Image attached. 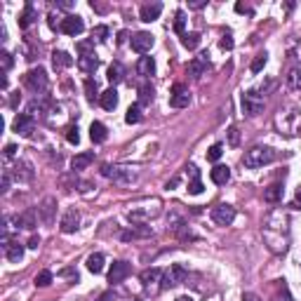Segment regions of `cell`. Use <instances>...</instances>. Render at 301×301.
Listing matches in <instances>:
<instances>
[{"label": "cell", "instance_id": "cell-1", "mask_svg": "<svg viewBox=\"0 0 301 301\" xmlns=\"http://www.w3.org/2000/svg\"><path fill=\"white\" fill-rule=\"evenodd\" d=\"M273 160H275V153L268 146H252L250 150H245V156H242V165L247 170H259Z\"/></svg>", "mask_w": 301, "mask_h": 301}, {"label": "cell", "instance_id": "cell-11", "mask_svg": "<svg viewBox=\"0 0 301 301\" xmlns=\"http://www.w3.org/2000/svg\"><path fill=\"white\" fill-rule=\"evenodd\" d=\"M59 31L66 35H80L85 31V24L78 14H68V17L62 19V28H59Z\"/></svg>", "mask_w": 301, "mask_h": 301}, {"label": "cell", "instance_id": "cell-39", "mask_svg": "<svg viewBox=\"0 0 301 301\" xmlns=\"http://www.w3.org/2000/svg\"><path fill=\"white\" fill-rule=\"evenodd\" d=\"M52 280H54L52 271H40V273L35 275V287H47V285H52Z\"/></svg>", "mask_w": 301, "mask_h": 301}, {"label": "cell", "instance_id": "cell-51", "mask_svg": "<svg viewBox=\"0 0 301 301\" xmlns=\"http://www.w3.org/2000/svg\"><path fill=\"white\" fill-rule=\"evenodd\" d=\"M14 153H17V146H14V144H7L5 146V158H14Z\"/></svg>", "mask_w": 301, "mask_h": 301}, {"label": "cell", "instance_id": "cell-45", "mask_svg": "<svg viewBox=\"0 0 301 301\" xmlns=\"http://www.w3.org/2000/svg\"><path fill=\"white\" fill-rule=\"evenodd\" d=\"M66 141H68V144H76V146L80 144V134H78V127H68V132H66Z\"/></svg>", "mask_w": 301, "mask_h": 301}, {"label": "cell", "instance_id": "cell-38", "mask_svg": "<svg viewBox=\"0 0 301 301\" xmlns=\"http://www.w3.org/2000/svg\"><path fill=\"white\" fill-rule=\"evenodd\" d=\"M184 28H186V12L179 10L177 14H174V33L184 35Z\"/></svg>", "mask_w": 301, "mask_h": 301}, {"label": "cell", "instance_id": "cell-42", "mask_svg": "<svg viewBox=\"0 0 301 301\" xmlns=\"http://www.w3.org/2000/svg\"><path fill=\"white\" fill-rule=\"evenodd\" d=\"M0 64H3V73H7L12 68V64H14V59H12V54L7 50L0 52Z\"/></svg>", "mask_w": 301, "mask_h": 301}, {"label": "cell", "instance_id": "cell-35", "mask_svg": "<svg viewBox=\"0 0 301 301\" xmlns=\"http://www.w3.org/2000/svg\"><path fill=\"white\" fill-rule=\"evenodd\" d=\"M141 120V106L139 104H132V106L127 108V113H125V123L127 125H137Z\"/></svg>", "mask_w": 301, "mask_h": 301}, {"label": "cell", "instance_id": "cell-30", "mask_svg": "<svg viewBox=\"0 0 301 301\" xmlns=\"http://www.w3.org/2000/svg\"><path fill=\"white\" fill-rule=\"evenodd\" d=\"M189 172H191V184H189V193L191 195H200L202 193V181H200V172L195 165H189Z\"/></svg>", "mask_w": 301, "mask_h": 301}, {"label": "cell", "instance_id": "cell-34", "mask_svg": "<svg viewBox=\"0 0 301 301\" xmlns=\"http://www.w3.org/2000/svg\"><path fill=\"white\" fill-rule=\"evenodd\" d=\"M85 95H87V101H89V104H95L97 99H101L99 87H97V83H95L92 78H87V80H85Z\"/></svg>", "mask_w": 301, "mask_h": 301}, {"label": "cell", "instance_id": "cell-6", "mask_svg": "<svg viewBox=\"0 0 301 301\" xmlns=\"http://www.w3.org/2000/svg\"><path fill=\"white\" fill-rule=\"evenodd\" d=\"M212 221L217 226H231L235 219V207L233 205H226V202H219V205L212 207V212H210Z\"/></svg>", "mask_w": 301, "mask_h": 301}, {"label": "cell", "instance_id": "cell-40", "mask_svg": "<svg viewBox=\"0 0 301 301\" xmlns=\"http://www.w3.org/2000/svg\"><path fill=\"white\" fill-rule=\"evenodd\" d=\"M108 26H95V31H92V40H97V43H106L108 38Z\"/></svg>", "mask_w": 301, "mask_h": 301}, {"label": "cell", "instance_id": "cell-21", "mask_svg": "<svg viewBox=\"0 0 301 301\" xmlns=\"http://www.w3.org/2000/svg\"><path fill=\"white\" fill-rule=\"evenodd\" d=\"M137 73H139L141 78H150L156 73V59L153 57H141L139 62H137Z\"/></svg>", "mask_w": 301, "mask_h": 301}, {"label": "cell", "instance_id": "cell-18", "mask_svg": "<svg viewBox=\"0 0 301 301\" xmlns=\"http://www.w3.org/2000/svg\"><path fill=\"white\" fill-rule=\"evenodd\" d=\"M52 66H54V71H64V68L73 66V57L64 50H54L52 52Z\"/></svg>", "mask_w": 301, "mask_h": 301}, {"label": "cell", "instance_id": "cell-10", "mask_svg": "<svg viewBox=\"0 0 301 301\" xmlns=\"http://www.w3.org/2000/svg\"><path fill=\"white\" fill-rule=\"evenodd\" d=\"M153 35L150 33H146V31H139V33H134L132 35V40H129V45H132V50L134 52H139V54H146V52L153 47Z\"/></svg>", "mask_w": 301, "mask_h": 301}, {"label": "cell", "instance_id": "cell-56", "mask_svg": "<svg viewBox=\"0 0 301 301\" xmlns=\"http://www.w3.org/2000/svg\"><path fill=\"white\" fill-rule=\"evenodd\" d=\"M125 38H127V31H120L118 33V43H125Z\"/></svg>", "mask_w": 301, "mask_h": 301}, {"label": "cell", "instance_id": "cell-12", "mask_svg": "<svg viewBox=\"0 0 301 301\" xmlns=\"http://www.w3.org/2000/svg\"><path fill=\"white\" fill-rule=\"evenodd\" d=\"M80 226V212L78 210H66L62 217V221H59V229H62V233H76Z\"/></svg>", "mask_w": 301, "mask_h": 301}, {"label": "cell", "instance_id": "cell-47", "mask_svg": "<svg viewBox=\"0 0 301 301\" xmlns=\"http://www.w3.org/2000/svg\"><path fill=\"white\" fill-rule=\"evenodd\" d=\"M10 170H5V172H3V184H0V191H3V193H5L7 189H10Z\"/></svg>", "mask_w": 301, "mask_h": 301}, {"label": "cell", "instance_id": "cell-19", "mask_svg": "<svg viewBox=\"0 0 301 301\" xmlns=\"http://www.w3.org/2000/svg\"><path fill=\"white\" fill-rule=\"evenodd\" d=\"M3 250H5V259L7 261H12V264H19L24 259V245H19V242H14V240L7 242Z\"/></svg>", "mask_w": 301, "mask_h": 301}, {"label": "cell", "instance_id": "cell-43", "mask_svg": "<svg viewBox=\"0 0 301 301\" xmlns=\"http://www.w3.org/2000/svg\"><path fill=\"white\" fill-rule=\"evenodd\" d=\"M271 301H294V299H292L290 290H287V287L283 285V287H280V290L273 294V299H271Z\"/></svg>", "mask_w": 301, "mask_h": 301}, {"label": "cell", "instance_id": "cell-33", "mask_svg": "<svg viewBox=\"0 0 301 301\" xmlns=\"http://www.w3.org/2000/svg\"><path fill=\"white\" fill-rule=\"evenodd\" d=\"M153 97H156V92H153V87H150L148 83H146L139 87V101H137V104H139V106H148L150 101H153Z\"/></svg>", "mask_w": 301, "mask_h": 301}, {"label": "cell", "instance_id": "cell-57", "mask_svg": "<svg viewBox=\"0 0 301 301\" xmlns=\"http://www.w3.org/2000/svg\"><path fill=\"white\" fill-rule=\"evenodd\" d=\"M57 5H59V7H64V10H68V7H71L73 3H68V0H64V3H57Z\"/></svg>", "mask_w": 301, "mask_h": 301}, {"label": "cell", "instance_id": "cell-44", "mask_svg": "<svg viewBox=\"0 0 301 301\" xmlns=\"http://www.w3.org/2000/svg\"><path fill=\"white\" fill-rule=\"evenodd\" d=\"M95 40H83V43H78V52L80 54H95Z\"/></svg>", "mask_w": 301, "mask_h": 301}, {"label": "cell", "instance_id": "cell-15", "mask_svg": "<svg viewBox=\"0 0 301 301\" xmlns=\"http://www.w3.org/2000/svg\"><path fill=\"white\" fill-rule=\"evenodd\" d=\"M12 174H14V179L17 181H22V184H26V181H31L33 179V165L28 160H19L17 165H14V170H12Z\"/></svg>", "mask_w": 301, "mask_h": 301}, {"label": "cell", "instance_id": "cell-31", "mask_svg": "<svg viewBox=\"0 0 301 301\" xmlns=\"http://www.w3.org/2000/svg\"><path fill=\"white\" fill-rule=\"evenodd\" d=\"M104 261H106V259H104V254H101V252L89 254V257H87V271H89V273H95V275H99L101 271H104Z\"/></svg>", "mask_w": 301, "mask_h": 301}, {"label": "cell", "instance_id": "cell-36", "mask_svg": "<svg viewBox=\"0 0 301 301\" xmlns=\"http://www.w3.org/2000/svg\"><path fill=\"white\" fill-rule=\"evenodd\" d=\"M181 45L191 52L198 50V45H200V33H184L181 35Z\"/></svg>", "mask_w": 301, "mask_h": 301}, {"label": "cell", "instance_id": "cell-13", "mask_svg": "<svg viewBox=\"0 0 301 301\" xmlns=\"http://www.w3.org/2000/svg\"><path fill=\"white\" fill-rule=\"evenodd\" d=\"M54 212H57V198H45L38 207V214H40V221L43 223H52L54 221Z\"/></svg>", "mask_w": 301, "mask_h": 301}, {"label": "cell", "instance_id": "cell-37", "mask_svg": "<svg viewBox=\"0 0 301 301\" xmlns=\"http://www.w3.org/2000/svg\"><path fill=\"white\" fill-rule=\"evenodd\" d=\"M266 62H268V54H266V52H264V54H257L254 59H252V64H250V71L252 73H261L264 66H266Z\"/></svg>", "mask_w": 301, "mask_h": 301}, {"label": "cell", "instance_id": "cell-16", "mask_svg": "<svg viewBox=\"0 0 301 301\" xmlns=\"http://www.w3.org/2000/svg\"><path fill=\"white\" fill-rule=\"evenodd\" d=\"M38 217H40V214L35 212V210H26V212H22L17 217V229L33 231L35 226H38Z\"/></svg>", "mask_w": 301, "mask_h": 301}, {"label": "cell", "instance_id": "cell-3", "mask_svg": "<svg viewBox=\"0 0 301 301\" xmlns=\"http://www.w3.org/2000/svg\"><path fill=\"white\" fill-rule=\"evenodd\" d=\"M26 87L31 89V92H35V95H43L45 89L50 87V78H47V71H45L43 66L31 68V71L26 73Z\"/></svg>", "mask_w": 301, "mask_h": 301}, {"label": "cell", "instance_id": "cell-54", "mask_svg": "<svg viewBox=\"0 0 301 301\" xmlns=\"http://www.w3.org/2000/svg\"><path fill=\"white\" fill-rule=\"evenodd\" d=\"M191 10H200V7H205V0H193V3H189Z\"/></svg>", "mask_w": 301, "mask_h": 301}, {"label": "cell", "instance_id": "cell-25", "mask_svg": "<svg viewBox=\"0 0 301 301\" xmlns=\"http://www.w3.org/2000/svg\"><path fill=\"white\" fill-rule=\"evenodd\" d=\"M38 19V12H35L33 3H26V7H24V12L19 14V28H28L31 24Z\"/></svg>", "mask_w": 301, "mask_h": 301}, {"label": "cell", "instance_id": "cell-23", "mask_svg": "<svg viewBox=\"0 0 301 301\" xmlns=\"http://www.w3.org/2000/svg\"><path fill=\"white\" fill-rule=\"evenodd\" d=\"M285 83H287V87H290V89H301V62H296L294 66L287 71Z\"/></svg>", "mask_w": 301, "mask_h": 301}, {"label": "cell", "instance_id": "cell-14", "mask_svg": "<svg viewBox=\"0 0 301 301\" xmlns=\"http://www.w3.org/2000/svg\"><path fill=\"white\" fill-rule=\"evenodd\" d=\"M189 71L193 78H202L207 71H210V57L207 54H198L193 57V62L189 64Z\"/></svg>", "mask_w": 301, "mask_h": 301}, {"label": "cell", "instance_id": "cell-41", "mask_svg": "<svg viewBox=\"0 0 301 301\" xmlns=\"http://www.w3.org/2000/svg\"><path fill=\"white\" fill-rule=\"evenodd\" d=\"M221 153H223V146L221 144L210 146V150H207V160H210V162H217L219 158H221Z\"/></svg>", "mask_w": 301, "mask_h": 301}, {"label": "cell", "instance_id": "cell-9", "mask_svg": "<svg viewBox=\"0 0 301 301\" xmlns=\"http://www.w3.org/2000/svg\"><path fill=\"white\" fill-rule=\"evenodd\" d=\"M129 264L127 261H123V259H118V261H113L111 264V268H108V283H113V285H118V283H123L125 278L129 275Z\"/></svg>", "mask_w": 301, "mask_h": 301}, {"label": "cell", "instance_id": "cell-5", "mask_svg": "<svg viewBox=\"0 0 301 301\" xmlns=\"http://www.w3.org/2000/svg\"><path fill=\"white\" fill-rule=\"evenodd\" d=\"M186 268L181 266V264H172V266L162 273V285H160V290H170V287H174V285H181L186 280Z\"/></svg>", "mask_w": 301, "mask_h": 301}, {"label": "cell", "instance_id": "cell-27", "mask_svg": "<svg viewBox=\"0 0 301 301\" xmlns=\"http://www.w3.org/2000/svg\"><path fill=\"white\" fill-rule=\"evenodd\" d=\"M92 162H95V153H78V156H73L71 167L76 172H80V170H87Z\"/></svg>", "mask_w": 301, "mask_h": 301}, {"label": "cell", "instance_id": "cell-17", "mask_svg": "<svg viewBox=\"0 0 301 301\" xmlns=\"http://www.w3.org/2000/svg\"><path fill=\"white\" fill-rule=\"evenodd\" d=\"M160 12H162V5H160V3H148V5H141L139 17H141V22L150 24V22H156V19L160 17Z\"/></svg>", "mask_w": 301, "mask_h": 301}, {"label": "cell", "instance_id": "cell-28", "mask_svg": "<svg viewBox=\"0 0 301 301\" xmlns=\"http://www.w3.org/2000/svg\"><path fill=\"white\" fill-rule=\"evenodd\" d=\"M97 66H99V59L95 54H80L78 57V68L83 73H95Z\"/></svg>", "mask_w": 301, "mask_h": 301}, {"label": "cell", "instance_id": "cell-46", "mask_svg": "<svg viewBox=\"0 0 301 301\" xmlns=\"http://www.w3.org/2000/svg\"><path fill=\"white\" fill-rule=\"evenodd\" d=\"M219 47H221V50H233V38H231V33H226L219 40Z\"/></svg>", "mask_w": 301, "mask_h": 301}, {"label": "cell", "instance_id": "cell-50", "mask_svg": "<svg viewBox=\"0 0 301 301\" xmlns=\"http://www.w3.org/2000/svg\"><path fill=\"white\" fill-rule=\"evenodd\" d=\"M38 245H40V235H31V240H28L26 247H31V250H38Z\"/></svg>", "mask_w": 301, "mask_h": 301}, {"label": "cell", "instance_id": "cell-29", "mask_svg": "<svg viewBox=\"0 0 301 301\" xmlns=\"http://www.w3.org/2000/svg\"><path fill=\"white\" fill-rule=\"evenodd\" d=\"M283 193H285L283 184H271L266 191H264V200L271 202V205H275V202L283 200Z\"/></svg>", "mask_w": 301, "mask_h": 301}, {"label": "cell", "instance_id": "cell-20", "mask_svg": "<svg viewBox=\"0 0 301 301\" xmlns=\"http://www.w3.org/2000/svg\"><path fill=\"white\" fill-rule=\"evenodd\" d=\"M118 92H116V87H108V89H104L101 92V99H99V104H101V108L104 111H113V108L118 106Z\"/></svg>", "mask_w": 301, "mask_h": 301}, {"label": "cell", "instance_id": "cell-48", "mask_svg": "<svg viewBox=\"0 0 301 301\" xmlns=\"http://www.w3.org/2000/svg\"><path fill=\"white\" fill-rule=\"evenodd\" d=\"M229 139H231V146H238V127H231L229 129Z\"/></svg>", "mask_w": 301, "mask_h": 301}, {"label": "cell", "instance_id": "cell-53", "mask_svg": "<svg viewBox=\"0 0 301 301\" xmlns=\"http://www.w3.org/2000/svg\"><path fill=\"white\" fill-rule=\"evenodd\" d=\"M242 301H261V299H259L254 292H245V294H242Z\"/></svg>", "mask_w": 301, "mask_h": 301}, {"label": "cell", "instance_id": "cell-32", "mask_svg": "<svg viewBox=\"0 0 301 301\" xmlns=\"http://www.w3.org/2000/svg\"><path fill=\"white\" fill-rule=\"evenodd\" d=\"M160 280H162V271H160V268H146L144 273H141V283H144L146 287L160 283Z\"/></svg>", "mask_w": 301, "mask_h": 301}, {"label": "cell", "instance_id": "cell-52", "mask_svg": "<svg viewBox=\"0 0 301 301\" xmlns=\"http://www.w3.org/2000/svg\"><path fill=\"white\" fill-rule=\"evenodd\" d=\"M47 24H50V28H52V31H57V28H62L59 24H57V14H50V17H47Z\"/></svg>", "mask_w": 301, "mask_h": 301}, {"label": "cell", "instance_id": "cell-55", "mask_svg": "<svg viewBox=\"0 0 301 301\" xmlns=\"http://www.w3.org/2000/svg\"><path fill=\"white\" fill-rule=\"evenodd\" d=\"M97 301H113V294H111V292H104V294H101Z\"/></svg>", "mask_w": 301, "mask_h": 301}, {"label": "cell", "instance_id": "cell-8", "mask_svg": "<svg viewBox=\"0 0 301 301\" xmlns=\"http://www.w3.org/2000/svg\"><path fill=\"white\" fill-rule=\"evenodd\" d=\"M12 129L17 134H22V137H31L35 129V118L31 116V113H19V116L14 118V123H12Z\"/></svg>", "mask_w": 301, "mask_h": 301}, {"label": "cell", "instance_id": "cell-2", "mask_svg": "<svg viewBox=\"0 0 301 301\" xmlns=\"http://www.w3.org/2000/svg\"><path fill=\"white\" fill-rule=\"evenodd\" d=\"M101 174L106 179H111L113 184H120V186H127L137 179V172L132 167H125V165H104Z\"/></svg>", "mask_w": 301, "mask_h": 301}, {"label": "cell", "instance_id": "cell-49", "mask_svg": "<svg viewBox=\"0 0 301 301\" xmlns=\"http://www.w3.org/2000/svg\"><path fill=\"white\" fill-rule=\"evenodd\" d=\"M235 12H238V14H252V7L242 5V3H235Z\"/></svg>", "mask_w": 301, "mask_h": 301}, {"label": "cell", "instance_id": "cell-22", "mask_svg": "<svg viewBox=\"0 0 301 301\" xmlns=\"http://www.w3.org/2000/svg\"><path fill=\"white\" fill-rule=\"evenodd\" d=\"M210 179H212L217 186H223V184H229V179H231V170L226 167V165H214L212 172H210Z\"/></svg>", "mask_w": 301, "mask_h": 301}, {"label": "cell", "instance_id": "cell-7", "mask_svg": "<svg viewBox=\"0 0 301 301\" xmlns=\"http://www.w3.org/2000/svg\"><path fill=\"white\" fill-rule=\"evenodd\" d=\"M191 104V92L186 85L177 83L172 87V92H170V106L172 108H186Z\"/></svg>", "mask_w": 301, "mask_h": 301}, {"label": "cell", "instance_id": "cell-58", "mask_svg": "<svg viewBox=\"0 0 301 301\" xmlns=\"http://www.w3.org/2000/svg\"><path fill=\"white\" fill-rule=\"evenodd\" d=\"M177 301H193V299H191V296H179Z\"/></svg>", "mask_w": 301, "mask_h": 301}, {"label": "cell", "instance_id": "cell-4", "mask_svg": "<svg viewBox=\"0 0 301 301\" xmlns=\"http://www.w3.org/2000/svg\"><path fill=\"white\" fill-rule=\"evenodd\" d=\"M264 111V95H259L257 89H250L242 95V113L250 118L259 116Z\"/></svg>", "mask_w": 301, "mask_h": 301}, {"label": "cell", "instance_id": "cell-24", "mask_svg": "<svg viewBox=\"0 0 301 301\" xmlns=\"http://www.w3.org/2000/svg\"><path fill=\"white\" fill-rule=\"evenodd\" d=\"M106 78H108V83L116 87L118 83H123L125 80V66L120 62H113L111 66H108V73H106Z\"/></svg>", "mask_w": 301, "mask_h": 301}, {"label": "cell", "instance_id": "cell-26", "mask_svg": "<svg viewBox=\"0 0 301 301\" xmlns=\"http://www.w3.org/2000/svg\"><path fill=\"white\" fill-rule=\"evenodd\" d=\"M106 137H108V132H106V125L104 123H92L89 125V139L95 141V144H104L106 141Z\"/></svg>", "mask_w": 301, "mask_h": 301}]
</instances>
